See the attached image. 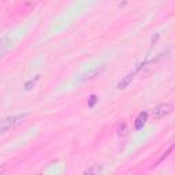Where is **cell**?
Returning a JSON list of instances; mask_svg holds the SVG:
<instances>
[{
	"instance_id": "cell-13",
	"label": "cell",
	"mask_w": 175,
	"mask_h": 175,
	"mask_svg": "<svg viewBox=\"0 0 175 175\" xmlns=\"http://www.w3.org/2000/svg\"><path fill=\"white\" fill-rule=\"evenodd\" d=\"M159 37H160V34H156V37H155V39H152V44H155L156 41L159 40Z\"/></svg>"
},
{
	"instance_id": "cell-4",
	"label": "cell",
	"mask_w": 175,
	"mask_h": 175,
	"mask_svg": "<svg viewBox=\"0 0 175 175\" xmlns=\"http://www.w3.org/2000/svg\"><path fill=\"white\" fill-rule=\"evenodd\" d=\"M12 47V41L10 39V36H4L0 39V58L6 56L8 53V51Z\"/></svg>"
},
{
	"instance_id": "cell-2",
	"label": "cell",
	"mask_w": 175,
	"mask_h": 175,
	"mask_svg": "<svg viewBox=\"0 0 175 175\" xmlns=\"http://www.w3.org/2000/svg\"><path fill=\"white\" fill-rule=\"evenodd\" d=\"M173 109H174L173 104H170V103H164V104H160V105H157V107L153 108L152 116L155 119H162V118H164V116L170 115L171 112H173Z\"/></svg>"
},
{
	"instance_id": "cell-12",
	"label": "cell",
	"mask_w": 175,
	"mask_h": 175,
	"mask_svg": "<svg viewBox=\"0 0 175 175\" xmlns=\"http://www.w3.org/2000/svg\"><path fill=\"white\" fill-rule=\"evenodd\" d=\"M25 4H26L27 7H32V6L34 4V0H25Z\"/></svg>"
},
{
	"instance_id": "cell-6",
	"label": "cell",
	"mask_w": 175,
	"mask_h": 175,
	"mask_svg": "<svg viewBox=\"0 0 175 175\" xmlns=\"http://www.w3.org/2000/svg\"><path fill=\"white\" fill-rule=\"evenodd\" d=\"M134 75H136V71H134V73H131V74H127L125 78H123L122 81H119V82H118V85H116V88H118V89H121V90H122V89H126V88L129 86V84H130V82H131L133 80H134Z\"/></svg>"
},
{
	"instance_id": "cell-3",
	"label": "cell",
	"mask_w": 175,
	"mask_h": 175,
	"mask_svg": "<svg viewBox=\"0 0 175 175\" xmlns=\"http://www.w3.org/2000/svg\"><path fill=\"white\" fill-rule=\"evenodd\" d=\"M105 70H107V64H100V66H94L93 68H90V70H89L88 73H85L84 75H82L81 82H86V81H92V80H94L96 77L101 75Z\"/></svg>"
},
{
	"instance_id": "cell-11",
	"label": "cell",
	"mask_w": 175,
	"mask_h": 175,
	"mask_svg": "<svg viewBox=\"0 0 175 175\" xmlns=\"http://www.w3.org/2000/svg\"><path fill=\"white\" fill-rule=\"evenodd\" d=\"M97 101H99L97 96H96V94H92L90 97H89V103H88V105H89L90 108H93V107H94V104H96Z\"/></svg>"
},
{
	"instance_id": "cell-10",
	"label": "cell",
	"mask_w": 175,
	"mask_h": 175,
	"mask_svg": "<svg viewBox=\"0 0 175 175\" xmlns=\"http://www.w3.org/2000/svg\"><path fill=\"white\" fill-rule=\"evenodd\" d=\"M173 149H174V146H170V148H168V150H167V152H166V153H164V155H163L162 157H160V159H159V160H157V163H156V166H159V164H160V163H162V162H163V160H164V159H167V157H168V156H170V153H171V152H173Z\"/></svg>"
},
{
	"instance_id": "cell-8",
	"label": "cell",
	"mask_w": 175,
	"mask_h": 175,
	"mask_svg": "<svg viewBox=\"0 0 175 175\" xmlns=\"http://www.w3.org/2000/svg\"><path fill=\"white\" fill-rule=\"evenodd\" d=\"M40 80V75H36L34 77V80H30V81H27L26 84H25V89L26 90H30V89H33L34 86H36V84H37V81Z\"/></svg>"
},
{
	"instance_id": "cell-5",
	"label": "cell",
	"mask_w": 175,
	"mask_h": 175,
	"mask_svg": "<svg viewBox=\"0 0 175 175\" xmlns=\"http://www.w3.org/2000/svg\"><path fill=\"white\" fill-rule=\"evenodd\" d=\"M146 121H148V112L146 111H142L140 112L138 116L136 118V122H134V129L136 130H141L144 126H145Z\"/></svg>"
},
{
	"instance_id": "cell-1",
	"label": "cell",
	"mask_w": 175,
	"mask_h": 175,
	"mask_svg": "<svg viewBox=\"0 0 175 175\" xmlns=\"http://www.w3.org/2000/svg\"><path fill=\"white\" fill-rule=\"evenodd\" d=\"M27 114H18V115H12V116H7V118L0 121V136L6 134L7 131H10L11 129H14L15 126L21 125L26 121Z\"/></svg>"
},
{
	"instance_id": "cell-9",
	"label": "cell",
	"mask_w": 175,
	"mask_h": 175,
	"mask_svg": "<svg viewBox=\"0 0 175 175\" xmlns=\"http://www.w3.org/2000/svg\"><path fill=\"white\" fill-rule=\"evenodd\" d=\"M103 171V167L101 166H94V167H90V168L85 170L84 174H99Z\"/></svg>"
},
{
	"instance_id": "cell-7",
	"label": "cell",
	"mask_w": 175,
	"mask_h": 175,
	"mask_svg": "<svg viewBox=\"0 0 175 175\" xmlns=\"http://www.w3.org/2000/svg\"><path fill=\"white\" fill-rule=\"evenodd\" d=\"M116 131H118V136H119V137H125V136L129 133V126H127V123H126V122H122L121 125L118 126V130H116Z\"/></svg>"
}]
</instances>
